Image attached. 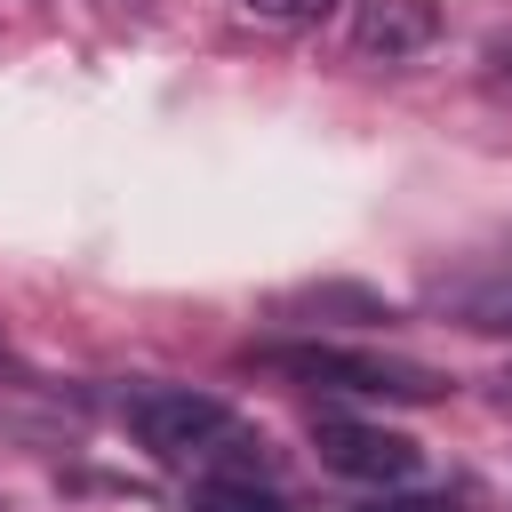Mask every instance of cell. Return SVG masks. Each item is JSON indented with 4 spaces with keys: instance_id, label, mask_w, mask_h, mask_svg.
I'll return each mask as SVG.
<instances>
[{
    "instance_id": "cell-1",
    "label": "cell",
    "mask_w": 512,
    "mask_h": 512,
    "mask_svg": "<svg viewBox=\"0 0 512 512\" xmlns=\"http://www.w3.org/2000/svg\"><path fill=\"white\" fill-rule=\"evenodd\" d=\"M120 424L136 432V448L184 480H216V472H264V432H248L224 400L192 392V384H128L120 392Z\"/></svg>"
},
{
    "instance_id": "cell-2",
    "label": "cell",
    "mask_w": 512,
    "mask_h": 512,
    "mask_svg": "<svg viewBox=\"0 0 512 512\" xmlns=\"http://www.w3.org/2000/svg\"><path fill=\"white\" fill-rule=\"evenodd\" d=\"M264 368L312 384V392H344V400H432L440 376L424 360H392V352H352V344H264Z\"/></svg>"
},
{
    "instance_id": "cell-3",
    "label": "cell",
    "mask_w": 512,
    "mask_h": 512,
    "mask_svg": "<svg viewBox=\"0 0 512 512\" xmlns=\"http://www.w3.org/2000/svg\"><path fill=\"white\" fill-rule=\"evenodd\" d=\"M312 448L328 472L360 480V488H400L416 472V440L392 432V424H360V416H320L312 424Z\"/></svg>"
},
{
    "instance_id": "cell-4",
    "label": "cell",
    "mask_w": 512,
    "mask_h": 512,
    "mask_svg": "<svg viewBox=\"0 0 512 512\" xmlns=\"http://www.w3.org/2000/svg\"><path fill=\"white\" fill-rule=\"evenodd\" d=\"M432 32H440V0H360L352 8V48L384 56V64L432 48Z\"/></svg>"
},
{
    "instance_id": "cell-5",
    "label": "cell",
    "mask_w": 512,
    "mask_h": 512,
    "mask_svg": "<svg viewBox=\"0 0 512 512\" xmlns=\"http://www.w3.org/2000/svg\"><path fill=\"white\" fill-rule=\"evenodd\" d=\"M440 312H456L464 328L512 336V272H472V280H448V288H440Z\"/></svg>"
},
{
    "instance_id": "cell-6",
    "label": "cell",
    "mask_w": 512,
    "mask_h": 512,
    "mask_svg": "<svg viewBox=\"0 0 512 512\" xmlns=\"http://www.w3.org/2000/svg\"><path fill=\"white\" fill-rule=\"evenodd\" d=\"M184 504H192V512H288V496L272 488V472H216V480H192Z\"/></svg>"
},
{
    "instance_id": "cell-7",
    "label": "cell",
    "mask_w": 512,
    "mask_h": 512,
    "mask_svg": "<svg viewBox=\"0 0 512 512\" xmlns=\"http://www.w3.org/2000/svg\"><path fill=\"white\" fill-rule=\"evenodd\" d=\"M256 16H272V24H312L320 8H336V0H248Z\"/></svg>"
},
{
    "instance_id": "cell-8",
    "label": "cell",
    "mask_w": 512,
    "mask_h": 512,
    "mask_svg": "<svg viewBox=\"0 0 512 512\" xmlns=\"http://www.w3.org/2000/svg\"><path fill=\"white\" fill-rule=\"evenodd\" d=\"M360 512H456V496H384V504H360Z\"/></svg>"
}]
</instances>
